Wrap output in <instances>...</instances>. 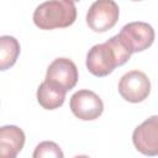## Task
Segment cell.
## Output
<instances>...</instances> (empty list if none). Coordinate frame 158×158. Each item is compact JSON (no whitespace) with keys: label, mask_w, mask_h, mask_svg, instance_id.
<instances>
[{"label":"cell","mask_w":158,"mask_h":158,"mask_svg":"<svg viewBox=\"0 0 158 158\" xmlns=\"http://www.w3.org/2000/svg\"><path fill=\"white\" fill-rule=\"evenodd\" d=\"M131 54L130 49L116 35L89 49L86 54V68L95 77H106L116 67L123 65Z\"/></svg>","instance_id":"obj_1"},{"label":"cell","mask_w":158,"mask_h":158,"mask_svg":"<svg viewBox=\"0 0 158 158\" xmlns=\"http://www.w3.org/2000/svg\"><path fill=\"white\" fill-rule=\"evenodd\" d=\"M77 19L75 4L70 0H51L40 4L33 11V22L41 30L64 28Z\"/></svg>","instance_id":"obj_2"},{"label":"cell","mask_w":158,"mask_h":158,"mask_svg":"<svg viewBox=\"0 0 158 158\" xmlns=\"http://www.w3.org/2000/svg\"><path fill=\"white\" fill-rule=\"evenodd\" d=\"M44 81L67 93L78 81V68L69 58H56L47 68Z\"/></svg>","instance_id":"obj_3"},{"label":"cell","mask_w":158,"mask_h":158,"mask_svg":"<svg viewBox=\"0 0 158 158\" xmlns=\"http://www.w3.org/2000/svg\"><path fill=\"white\" fill-rule=\"evenodd\" d=\"M120 15L118 5L112 0H98L91 4L86 14V23L95 32L112 28Z\"/></svg>","instance_id":"obj_4"},{"label":"cell","mask_w":158,"mask_h":158,"mask_svg":"<svg viewBox=\"0 0 158 158\" xmlns=\"http://www.w3.org/2000/svg\"><path fill=\"white\" fill-rule=\"evenodd\" d=\"M117 36L131 53H136L152 46L154 41V30L147 22L135 21L125 25Z\"/></svg>","instance_id":"obj_5"},{"label":"cell","mask_w":158,"mask_h":158,"mask_svg":"<svg viewBox=\"0 0 158 158\" xmlns=\"http://www.w3.org/2000/svg\"><path fill=\"white\" fill-rule=\"evenodd\" d=\"M118 93L128 102H141L151 93V81L141 70H130L118 81Z\"/></svg>","instance_id":"obj_6"},{"label":"cell","mask_w":158,"mask_h":158,"mask_svg":"<svg viewBox=\"0 0 158 158\" xmlns=\"http://www.w3.org/2000/svg\"><path fill=\"white\" fill-rule=\"evenodd\" d=\"M69 106L73 115L83 121L95 120L104 111V102L100 96L88 89L74 93L70 98Z\"/></svg>","instance_id":"obj_7"},{"label":"cell","mask_w":158,"mask_h":158,"mask_svg":"<svg viewBox=\"0 0 158 158\" xmlns=\"http://www.w3.org/2000/svg\"><path fill=\"white\" fill-rule=\"evenodd\" d=\"M132 142L138 152L144 156L154 157L158 154V116L153 115L139 126H137L132 133Z\"/></svg>","instance_id":"obj_8"},{"label":"cell","mask_w":158,"mask_h":158,"mask_svg":"<svg viewBox=\"0 0 158 158\" xmlns=\"http://www.w3.org/2000/svg\"><path fill=\"white\" fill-rule=\"evenodd\" d=\"M23 131L14 125L0 127V158H16L25 144Z\"/></svg>","instance_id":"obj_9"},{"label":"cell","mask_w":158,"mask_h":158,"mask_svg":"<svg viewBox=\"0 0 158 158\" xmlns=\"http://www.w3.org/2000/svg\"><path fill=\"white\" fill-rule=\"evenodd\" d=\"M65 93L43 81L37 89V101L46 110H56L63 105Z\"/></svg>","instance_id":"obj_10"},{"label":"cell","mask_w":158,"mask_h":158,"mask_svg":"<svg viewBox=\"0 0 158 158\" xmlns=\"http://www.w3.org/2000/svg\"><path fill=\"white\" fill-rule=\"evenodd\" d=\"M19 41L12 36H0V70L12 67L20 54Z\"/></svg>","instance_id":"obj_11"},{"label":"cell","mask_w":158,"mask_h":158,"mask_svg":"<svg viewBox=\"0 0 158 158\" xmlns=\"http://www.w3.org/2000/svg\"><path fill=\"white\" fill-rule=\"evenodd\" d=\"M32 158H64V154L56 142L43 141L36 146Z\"/></svg>","instance_id":"obj_12"},{"label":"cell","mask_w":158,"mask_h":158,"mask_svg":"<svg viewBox=\"0 0 158 158\" xmlns=\"http://www.w3.org/2000/svg\"><path fill=\"white\" fill-rule=\"evenodd\" d=\"M73 158H90V157L89 156H85V154H81V156H75Z\"/></svg>","instance_id":"obj_13"}]
</instances>
